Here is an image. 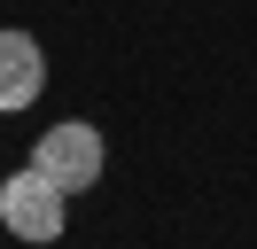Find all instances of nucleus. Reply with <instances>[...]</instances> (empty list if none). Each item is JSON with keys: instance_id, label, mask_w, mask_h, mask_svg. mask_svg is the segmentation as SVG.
Returning a JSON list of instances; mask_svg holds the SVG:
<instances>
[{"instance_id": "nucleus-1", "label": "nucleus", "mask_w": 257, "mask_h": 249, "mask_svg": "<svg viewBox=\"0 0 257 249\" xmlns=\"http://www.w3.org/2000/svg\"><path fill=\"white\" fill-rule=\"evenodd\" d=\"M32 164L47 171L63 195H86V187L109 171V140H101V125H86V117H63V125H47V133L32 140Z\"/></svg>"}, {"instance_id": "nucleus-2", "label": "nucleus", "mask_w": 257, "mask_h": 249, "mask_svg": "<svg viewBox=\"0 0 257 249\" xmlns=\"http://www.w3.org/2000/svg\"><path fill=\"white\" fill-rule=\"evenodd\" d=\"M0 226L16 233V241H63L70 195H63L39 164H24V171H8V179H0Z\"/></svg>"}, {"instance_id": "nucleus-3", "label": "nucleus", "mask_w": 257, "mask_h": 249, "mask_svg": "<svg viewBox=\"0 0 257 249\" xmlns=\"http://www.w3.org/2000/svg\"><path fill=\"white\" fill-rule=\"evenodd\" d=\"M47 93V47L32 31H0V117H16Z\"/></svg>"}]
</instances>
